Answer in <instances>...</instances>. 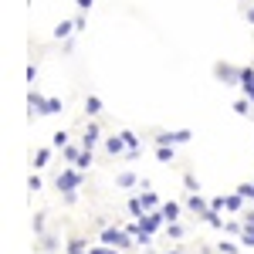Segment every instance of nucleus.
Here are the masks:
<instances>
[{
	"label": "nucleus",
	"mask_w": 254,
	"mask_h": 254,
	"mask_svg": "<svg viewBox=\"0 0 254 254\" xmlns=\"http://www.w3.org/2000/svg\"><path fill=\"white\" fill-rule=\"evenodd\" d=\"M44 105H48V98L41 95V92H31V109H34V116H44Z\"/></svg>",
	"instance_id": "2eb2a0df"
},
{
	"label": "nucleus",
	"mask_w": 254,
	"mask_h": 254,
	"mask_svg": "<svg viewBox=\"0 0 254 254\" xmlns=\"http://www.w3.org/2000/svg\"><path fill=\"white\" fill-rule=\"evenodd\" d=\"M139 224H142L146 234H156L159 227H166V217H163V210H149V214L139 217Z\"/></svg>",
	"instance_id": "7ed1b4c3"
},
{
	"label": "nucleus",
	"mask_w": 254,
	"mask_h": 254,
	"mask_svg": "<svg viewBox=\"0 0 254 254\" xmlns=\"http://www.w3.org/2000/svg\"><path fill=\"white\" fill-rule=\"evenodd\" d=\"M61 112V98H48V105H44V116H55Z\"/></svg>",
	"instance_id": "cd10ccee"
},
{
	"label": "nucleus",
	"mask_w": 254,
	"mask_h": 254,
	"mask_svg": "<svg viewBox=\"0 0 254 254\" xmlns=\"http://www.w3.org/2000/svg\"><path fill=\"white\" fill-rule=\"evenodd\" d=\"M109 254H122V251H119V248H109Z\"/></svg>",
	"instance_id": "4c0bfd02"
},
{
	"label": "nucleus",
	"mask_w": 254,
	"mask_h": 254,
	"mask_svg": "<svg viewBox=\"0 0 254 254\" xmlns=\"http://www.w3.org/2000/svg\"><path fill=\"white\" fill-rule=\"evenodd\" d=\"M75 166H78V170H88V166H92V149H81V156H78Z\"/></svg>",
	"instance_id": "a878e982"
},
{
	"label": "nucleus",
	"mask_w": 254,
	"mask_h": 254,
	"mask_svg": "<svg viewBox=\"0 0 254 254\" xmlns=\"http://www.w3.org/2000/svg\"><path fill=\"white\" fill-rule=\"evenodd\" d=\"M61 153H64V159H68V163H78V156H81V149H78V146H64Z\"/></svg>",
	"instance_id": "393cba45"
},
{
	"label": "nucleus",
	"mask_w": 254,
	"mask_h": 254,
	"mask_svg": "<svg viewBox=\"0 0 254 254\" xmlns=\"http://www.w3.org/2000/svg\"><path fill=\"white\" fill-rule=\"evenodd\" d=\"M166 254H180V251H166Z\"/></svg>",
	"instance_id": "58836bf2"
},
{
	"label": "nucleus",
	"mask_w": 254,
	"mask_h": 254,
	"mask_svg": "<svg viewBox=\"0 0 254 254\" xmlns=\"http://www.w3.org/2000/svg\"><path fill=\"white\" fill-rule=\"evenodd\" d=\"M251 105H254L251 98H237V102H234V112H237V116H248V112H251Z\"/></svg>",
	"instance_id": "4be33fe9"
},
{
	"label": "nucleus",
	"mask_w": 254,
	"mask_h": 254,
	"mask_svg": "<svg viewBox=\"0 0 254 254\" xmlns=\"http://www.w3.org/2000/svg\"><path fill=\"white\" fill-rule=\"evenodd\" d=\"M190 139H193L190 129H176V132H159L156 146H176V142H190Z\"/></svg>",
	"instance_id": "39448f33"
},
{
	"label": "nucleus",
	"mask_w": 254,
	"mask_h": 254,
	"mask_svg": "<svg viewBox=\"0 0 254 254\" xmlns=\"http://www.w3.org/2000/svg\"><path fill=\"white\" fill-rule=\"evenodd\" d=\"M105 153H109V156H122V153H129V142L122 139V132L105 139Z\"/></svg>",
	"instance_id": "423d86ee"
},
{
	"label": "nucleus",
	"mask_w": 254,
	"mask_h": 254,
	"mask_svg": "<svg viewBox=\"0 0 254 254\" xmlns=\"http://www.w3.org/2000/svg\"><path fill=\"white\" fill-rule=\"evenodd\" d=\"M241 244L254 248V227H244V234H241Z\"/></svg>",
	"instance_id": "2f4dec72"
},
{
	"label": "nucleus",
	"mask_w": 254,
	"mask_h": 254,
	"mask_svg": "<svg viewBox=\"0 0 254 254\" xmlns=\"http://www.w3.org/2000/svg\"><path fill=\"white\" fill-rule=\"evenodd\" d=\"M71 31H75V20H61V24H58V27H55V38H64V41H68V38H71Z\"/></svg>",
	"instance_id": "ddd939ff"
},
{
	"label": "nucleus",
	"mask_w": 254,
	"mask_h": 254,
	"mask_svg": "<svg viewBox=\"0 0 254 254\" xmlns=\"http://www.w3.org/2000/svg\"><path fill=\"white\" fill-rule=\"evenodd\" d=\"M85 112H88V116H98V112H102V98L88 95V98H85Z\"/></svg>",
	"instance_id": "f3484780"
},
{
	"label": "nucleus",
	"mask_w": 254,
	"mask_h": 254,
	"mask_svg": "<svg viewBox=\"0 0 254 254\" xmlns=\"http://www.w3.org/2000/svg\"><path fill=\"white\" fill-rule=\"evenodd\" d=\"M129 214L136 217V220L146 214V207H142V196H132V200H129Z\"/></svg>",
	"instance_id": "6ab92c4d"
},
{
	"label": "nucleus",
	"mask_w": 254,
	"mask_h": 254,
	"mask_svg": "<svg viewBox=\"0 0 254 254\" xmlns=\"http://www.w3.org/2000/svg\"><path fill=\"white\" fill-rule=\"evenodd\" d=\"M88 254H109V244H95V248H88Z\"/></svg>",
	"instance_id": "72a5a7b5"
},
{
	"label": "nucleus",
	"mask_w": 254,
	"mask_h": 254,
	"mask_svg": "<svg viewBox=\"0 0 254 254\" xmlns=\"http://www.w3.org/2000/svg\"><path fill=\"white\" fill-rule=\"evenodd\" d=\"M217 251H220V254H241V244H234V241H220Z\"/></svg>",
	"instance_id": "412c9836"
},
{
	"label": "nucleus",
	"mask_w": 254,
	"mask_h": 254,
	"mask_svg": "<svg viewBox=\"0 0 254 254\" xmlns=\"http://www.w3.org/2000/svg\"><path fill=\"white\" fill-rule=\"evenodd\" d=\"M237 193L244 196V200H254V183H241V187H237Z\"/></svg>",
	"instance_id": "c756f323"
},
{
	"label": "nucleus",
	"mask_w": 254,
	"mask_h": 254,
	"mask_svg": "<svg viewBox=\"0 0 254 254\" xmlns=\"http://www.w3.org/2000/svg\"><path fill=\"white\" fill-rule=\"evenodd\" d=\"M214 75L224 85H241V68H234V64H224L220 61V64H214Z\"/></svg>",
	"instance_id": "20e7f679"
},
{
	"label": "nucleus",
	"mask_w": 254,
	"mask_h": 254,
	"mask_svg": "<svg viewBox=\"0 0 254 254\" xmlns=\"http://www.w3.org/2000/svg\"><path fill=\"white\" fill-rule=\"evenodd\" d=\"M244 203H248V200H244V196L237 193V190H234V193H227V196H224V210H231V214H241V210H244Z\"/></svg>",
	"instance_id": "1a4fd4ad"
},
{
	"label": "nucleus",
	"mask_w": 254,
	"mask_h": 254,
	"mask_svg": "<svg viewBox=\"0 0 254 254\" xmlns=\"http://www.w3.org/2000/svg\"><path fill=\"white\" fill-rule=\"evenodd\" d=\"M92 3H95V0H78V7H81V10H92Z\"/></svg>",
	"instance_id": "c9c22d12"
},
{
	"label": "nucleus",
	"mask_w": 254,
	"mask_h": 254,
	"mask_svg": "<svg viewBox=\"0 0 254 254\" xmlns=\"http://www.w3.org/2000/svg\"><path fill=\"white\" fill-rule=\"evenodd\" d=\"M159 210H163V217H166V224H173L176 217H180V203H176V200H166Z\"/></svg>",
	"instance_id": "f8f14e48"
},
{
	"label": "nucleus",
	"mask_w": 254,
	"mask_h": 254,
	"mask_svg": "<svg viewBox=\"0 0 254 254\" xmlns=\"http://www.w3.org/2000/svg\"><path fill=\"white\" fill-rule=\"evenodd\" d=\"M122 139L129 142V149H139V136H136V132H129V129H122Z\"/></svg>",
	"instance_id": "c85d7f7f"
},
{
	"label": "nucleus",
	"mask_w": 254,
	"mask_h": 254,
	"mask_svg": "<svg viewBox=\"0 0 254 254\" xmlns=\"http://www.w3.org/2000/svg\"><path fill=\"white\" fill-rule=\"evenodd\" d=\"M116 183L122 187V190H129V187H136V183H139V176H136V173H119Z\"/></svg>",
	"instance_id": "a211bd4d"
},
{
	"label": "nucleus",
	"mask_w": 254,
	"mask_h": 254,
	"mask_svg": "<svg viewBox=\"0 0 254 254\" xmlns=\"http://www.w3.org/2000/svg\"><path fill=\"white\" fill-rule=\"evenodd\" d=\"M187 207H190L193 214H200V217H203L207 210H210V203H207V200H203L200 193H190V196H187Z\"/></svg>",
	"instance_id": "9d476101"
},
{
	"label": "nucleus",
	"mask_w": 254,
	"mask_h": 254,
	"mask_svg": "<svg viewBox=\"0 0 254 254\" xmlns=\"http://www.w3.org/2000/svg\"><path fill=\"white\" fill-rule=\"evenodd\" d=\"M27 187H31L34 193H38V190H41V176H31V180H27Z\"/></svg>",
	"instance_id": "f704fd0d"
},
{
	"label": "nucleus",
	"mask_w": 254,
	"mask_h": 254,
	"mask_svg": "<svg viewBox=\"0 0 254 254\" xmlns=\"http://www.w3.org/2000/svg\"><path fill=\"white\" fill-rule=\"evenodd\" d=\"M248 20H251V24H254V7H251V10H248Z\"/></svg>",
	"instance_id": "e433bc0d"
},
{
	"label": "nucleus",
	"mask_w": 254,
	"mask_h": 254,
	"mask_svg": "<svg viewBox=\"0 0 254 254\" xmlns=\"http://www.w3.org/2000/svg\"><path fill=\"white\" fill-rule=\"evenodd\" d=\"M98 139H102V129H98L95 122H88V129H85V136H81V149H95Z\"/></svg>",
	"instance_id": "0eeeda50"
},
{
	"label": "nucleus",
	"mask_w": 254,
	"mask_h": 254,
	"mask_svg": "<svg viewBox=\"0 0 254 254\" xmlns=\"http://www.w3.org/2000/svg\"><path fill=\"white\" fill-rule=\"evenodd\" d=\"M48 159H51V149H38V156H34V166H48Z\"/></svg>",
	"instance_id": "7c9ffc66"
},
{
	"label": "nucleus",
	"mask_w": 254,
	"mask_h": 254,
	"mask_svg": "<svg viewBox=\"0 0 254 254\" xmlns=\"http://www.w3.org/2000/svg\"><path fill=\"white\" fill-rule=\"evenodd\" d=\"M183 187H187L190 193H200V180H196L193 173H187V176H183Z\"/></svg>",
	"instance_id": "5701e85b"
},
{
	"label": "nucleus",
	"mask_w": 254,
	"mask_h": 254,
	"mask_svg": "<svg viewBox=\"0 0 254 254\" xmlns=\"http://www.w3.org/2000/svg\"><path fill=\"white\" fill-rule=\"evenodd\" d=\"M156 159L159 163H173V146H156Z\"/></svg>",
	"instance_id": "aec40b11"
},
{
	"label": "nucleus",
	"mask_w": 254,
	"mask_h": 254,
	"mask_svg": "<svg viewBox=\"0 0 254 254\" xmlns=\"http://www.w3.org/2000/svg\"><path fill=\"white\" fill-rule=\"evenodd\" d=\"M241 92L254 102V68H241Z\"/></svg>",
	"instance_id": "6e6552de"
},
{
	"label": "nucleus",
	"mask_w": 254,
	"mask_h": 254,
	"mask_svg": "<svg viewBox=\"0 0 254 254\" xmlns=\"http://www.w3.org/2000/svg\"><path fill=\"white\" fill-rule=\"evenodd\" d=\"M102 244H109V248H119V251H129V248H132V234H129V231H126V227H112V224H105V227H102Z\"/></svg>",
	"instance_id": "f257e3e1"
},
{
	"label": "nucleus",
	"mask_w": 254,
	"mask_h": 254,
	"mask_svg": "<svg viewBox=\"0 0 254 254\" xmlns=\"http://www.w3.org/2000/svg\"><path fill=\"white\" fill-rule=\"evenodd\" d=\"M166 234L173 237V241H180V237H183V224H176V220H173V224H166Z\"/></svg>",
	"instance_id": "bb28decb"
},
{
	"label": "nucleus",
	"mask_w": 254,
	"mask_h": 254,
	"mask_svg": "<svg viewBox=\"0 0 254 254\" xmlns=\"http://www.w3.org/2000/svg\"><path fill=\"white\" fill-rule=\"evenodd\" d=\"M34 234H44V214L34 217Z\"/></svg>",
	"instance_id": "473e14b6"
},
{
	"label": "nucleus",
	"mask_w": 254,
	"mask_h": 254,
	"mask_svg": "<svg viewBox=\"0 0 254 254\" xmlns=\"http://www.w3.org/2000/svg\"><path fill=\"white\" fill-rule=\"evenodd\" d=\"M85 170H78V166H75V170H61L58 173V190L61 193H71V190H78L81 187V180H85Z\"/></svg>",
	"instance_id": "f03ea898"
},
{
	"label": "nucleus",
	"mask_w": 254,
	"mask_h": 254,
	"mask_svg": "<svg viewBox=\"0 0 254 254\" xmlns=\"http://www.w3.org/2000/svg\"><path fill=\"white\" fill-rule=\"evenodd\" d=\"M85 251H88V244H85L81 237H71L68 248H64V254H85Z\"/></svg>",
	"instance_id": "dca6fc26"
},
{
	"label": "nucleus",
	"mask_w": 254,
	"mask_h": 254,
	"mask_svg": "<svg viewBox=\"0 0 254 254\" xmlns=\"http://www.w3.org/2000/svg\"><path fill=\"white\" fill-rule=\"evenodd\" d=\"M51 146H58V149H64V146H68V132H64V129H58V132L51 136Z\"/></svg>",
	"instance_id": "b1692460"
},
{
	"label": "nucleus",
	"mask_w": 254,
	"mask_h": 254,
	"mask_svg": "<svg viewBox=\"0 0 254 254\" xmlns=\"http://www.w3.org/2000/svg\"><path fill=\"white\" fill-rule=\"evenodd\" d=\"M139 196H142V207H146V214H149V210H156V207H159V196L153 193V190H142Z\"/></svg>",
	"instance_id": "4468645a"
},
{
	"label": "nucleus",
	"mask_w": 254,
	"mask_h": 254,
	"mask_svg": "<svg viewBox=\"0 0 254 254\" xmlns=\"http://www.w3.org/2000/svg\"><path fill=\"white\" fill-rule=\"evenodd\" d=\"M200 220H207V224H210V227H217V231H224V224H227V220L220 217V210H214V207H210L207 214L200 217Z\"/></svg>",
	"instance_id": "9b49d317"
}]
</instances>
